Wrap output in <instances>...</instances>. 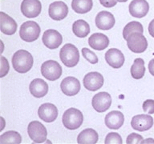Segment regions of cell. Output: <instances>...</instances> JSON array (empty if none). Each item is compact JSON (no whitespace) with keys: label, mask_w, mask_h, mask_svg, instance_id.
<instances>
[{"label":"cell","mask_w":154,"mask_h":144,"mask_svg":"<svg viewBox=\"0 0 154 144\" xmlns=\"http://www.w3.org/2000/svg\"><path fill=\"white\" fill-rule=\"evenodd\" d=\"M11 62L14 70L20 74H24L31 69L34 60L32 55L27 50H19L13 55Z\"/></svg>","instance_id":"cell-1"},{"label":"cell","mask_w":154,"mask_h":144,"mask_svg":"<svg viewBox=\"0 0 154 144\" xmlns=\"http://www.w3.org/2000/svg\"><path fill=\"white\" fill-rule=\"evenodd\" d=\"M62 121L67 129L74 130L81 127L84 122V115L78 109L69 108L63 113Z\"/></svg>","instance_id":"cell-2"},{"label":"cell","mask_w":154,"mask_h":144,"mask_svg":"<svg viewBox=\"0 0 154 144\" xmlns=\"http://www.w3.org/2000/svg\"><path fill=\"white\" fill-rule=\"evenodd\" d=\"M60 58L67 67H74L79 61V53L76 46L71 43L65 44L60 50Z\"/></svg>","instance_id":"cell-3"},{"label":"cell","mask_w":154,"mask_h":144,"mask_svg":"<svg viewBox=\"0 0 154 144\" xmlns=\"http://www.w3.org/2000/svg\"><path fill=\"white\" fill-rule=\"evenodd\" d=\"M40 31L41 29L37 22L34 21H26L20 26L19 36L26 43H32L38 39Z\"/></svg>","instance_id":"cell-4"},{"label":"cell","mask_w":154,"mask_h":144,"mask_svg":"<svg viewBox=\"0 0 154 144\" xmlns=\"http://www.w3.org/2000/svg\"><path fill=\"white\" fill-rule=\"evenodd\" d=\"M41 74L46 79L55 81L62 75V67L56 61L48 60L41 66Z\"/></svg>","instance_id":"cell-5"},{"label":"cell","mask_w":154,"mask_h":144,"mask_svg":"<svg viewBox=\"0 0 154 144\" xmlns=\"http://www.w3.org/2000/svg\"><path fill=\"white\" fill-rule=\"evenodd\" d=\"M127 46L131 51L137 54L143 53L148 48V41L142 33L134 32L127 38Z\"/></svg>","instance_id":"cell-6"},{"label":"cell","mask_w":154,"mask_h":144,"mask_svg":"<svg viewBox=\"0 0 154 144\" xmlns=\"http://www.w3.org/2000/svg\"><path fill=\"white\" fill-rule=\"evenodd\" d=\"M27 133L31 140L36 143H42L45 142L48 136L46 127L38 121H32L29 123Z\"/></svg>","instance_id":"cell-7"},{"label":"cell","mask_w":154,"mask_h":144,"mask_svg":"<svg viewBox=\"0 0 154 144\" xmlns=\"http://www.w3.org/2000/svg\"><path fill=\"white\" fill-rule=\"evenodd\" d=\"M112 104V97L109 93L100 92L94 95L91 100V105L96 112L103 113L108 110Z\"/></svg>","instance_id":"cell-8"},{"label":"cell","mask_w":154,"mask_h":144,"mask_svg":"<svg viewBox=\"0 0 154 144\" xmlns=\"http://www.w3.org/2000/svg\"><path fill=\"white\" fill-rule=\"evenodd\" d=\"M42 5L39 0H23L21 3V12L26 18H35L41 13Z\"/></svg>","instance_id":"cell-9"},{"label":"cell","mask_w":154,"mask_h":144,"mask_svg":"<svg viewBox=\"0 0 154 144\" xmlns=\"http://www.w3.org/2000/svg\"><path fill=\"white\" fill-rule=\"evenodd\" d=\"M83 83L87 90L96 91L103 86V77L98 72H90L84 76Z\"/></svg>","instance_id":"cell-10"},{"label":"cell","mask_w":154,"mask_h":144,"mask_svg":"<svg viewBox=\"0 0 154 144\" xmlns=\"http://www.w3.org/2000/svg\"><path fill=\"white\" fill-rule=\"evenodd\" d=\"M49 16L55 21H60L65 19L68 14V7L62 1H57L51 3L48 9Z\"/></svg>","instance_id":"cell-11"},{"label":"cell","mask_w":154,"mask_h":144,"mask_svg":"<svg viewBox=\"0 0 154 144\" xmlns=\"http://www.w3.org/2000/svg\"><path fill=\"white\" fill-rule=\"evenodd\" d=\"M43 44L49 49H56L61 45L63 42V37L60 32L55 30H47L44 31L42 38Z\"/></svg>","instance_id":"cell-12"},{"label":"cell","mask_w":154,"mask_h":144,"mask_svg":"<svg viewBox=\"0 0 154 144\" xmlns=\"http://www.w3.org/2000/svg\"><path fill=\"white\" fill-rule=\"evenodd\" d=\"M38 115L44 122H54L58 117V109L52 103H43L38 107Z\"/></svg>","instance_id":"cell-13"},{"label":"cell","mask_w":154,"mask_h":144,"mask_svg":"<svg viewBox=\"0 0 154 144\" xmlns=\"http://www.w3.org/2000/svg\"><path fill=\"white\" fill-rule=\"evenodd\" d=\"M132 127L137 131H146L152 127L153 118L149 115H135L131 121Z\"/></svg>","instance_id":"cell-14"},{"label":"cell","mask_w":154,"mask_h":144,"mask_svg":"<svg viewBox=\"0 0 154 144\" xmlns=\"http://www.w3.org/2000/svg\"><path fill=\"white\" fill-rule=\"evenodd\" d=\"M115 18L113 14L105 10L99 12L96 16V27L100 30H103V31L110 30L115 25Z\"/></svg>","instance_id":"cell-15"},{"label":"cell","mask_w":154,"mask_h":144,"mask_svg":"<svg viewBox=\"0 0 154 144\" xmlns=\"http://www.w3.org/2000/svg\"><path fill=\"white\" fill-rule=\"evenodd\" d=\"M60 87L63 93L67 96H74L80 91V82L75 77L65 78L60 84Z\"/></svg>","instance_id":"cell-16"},{"label":"cell","mask_w":154,"mask_h":144,"mask_svg":"<svg viewBox=\"0 0 154 144\" xmlns=\"http://www.w3.org/2000/svg\"><path fill=\"white\" fill-rule=\"evenodd\" d=\"M105 60L110 67L118 69L122 67L125 63V56L118 49L112 48L105 53Z\"/></svg>","instance_id":"cell-17"},{"label":"cell","mask_w":154,"mask_h":144,"mask_svg":"<svg viewBox=\"0 0 154 144\" xmlns=\"http://www.w3.org/2000/svg\"><path fill=\"white\" fill-rule=\"evenodd\" d=\"M149 10V5L146 0H132L129 4V13L135 18L146 16Z\"/></svg>","instance_id":"cell-18"},{"label":"cell","mask_w":154,"mask_h":144,"mask_svg":"<svg viewBox=\"0 0 154 144\" xmlns=\"http://www.w3.org/2000/svg\"><path fill=\"white\" fill-rule=\"evenodd\" d=\"M104 122L107 127L111 130H118L122 127L125 122V116L120 111L112 110L105 116Z\"/></svg>","instance_id":"cell-19"},{"label":"cell","mask_w":154,"mask_h":144,"mask_svg":"<svg viewBox=\"0 0 154 144\" xmlns=\"http://www.w3.org/2000/svg\"><path fill=\"white\" fill-rule=\"evenodd\" d=\"M30 92L34 97L40 98H43L48 94V85L44 80L41 79H35L30 83Z\"/></svg>","instance_id":"cell-20"},{"label":"cell","mask_w":154,"mask_h":144,"mask_svg":"<svg viewBox=\"0 0 154 144\" xmlns=\"http://www.w3.org/2000/svg\"><path fill=\"white\" fill-rule=\"evenodd\" d=\"M1 20V31L7 35H12L17 31V23L11 16L4 12L0 13Z\"/></svg>","instance_id":"cell-21"},{"label":"cell","mask_w":154,"mask_h":144,"mask_svg":"<svg viewBox=\"0 0 154 144\" xmlns=\"http://www.w3.org/2000/svg\"><path fill=\"white\" fill-rule=\"evenodd\" d=\"M88 44L94 50H103L109 45V39L103 34L95 33L89 37Z\"/></svg>","instance_id":"cell-22"},{"label":"cell","mask_w":154,"mask_h":144,"mask_svg":"<svg viewBox=\"0 0 154 144\" xmlns=\"http://www.w3.org/2000/svg\"><path fill=\"white\" fill-rule=\"evenodd\" d=\"M99 135L95 130L91 128L82 130L77 137V142L79 144H95L98 142Z\"/></svg>","instance_id":"cell-23"},{"label":"cell","mask_w":154,"mask_h":144,"mask_svg":"<svg viewBox=\"0 0 154 144\" xmlns=\"http://www.w3.org/2000/svg\"><path fill=\"white\" fill-rule=\"evenodd\" d=\"M92 0H72V8L77 14H86L92 9Z\"/></svg>","instance_id":"cell-24"},{"label":"cell","mask_w":154,"mask_h":144,"mask_svg":"<svg viewBox=\"0 0 154 144\" xmlns=\"http://www.w3.org/2000/svg\"><path fill=\"white\" fill-rule=\"evenodd\" d=\"M72 31L79 38H84L90 33V26L86 21L79 19L72 25Z\"/></svg>","instance_id":"cell-25"},{"label":"cell","mask_w":154,"mask_h":144,"mask_svg":"<svg viewBox=\"0 0 154 144\" xmlns=\"http://www.w3.org/2000/svg\"><path fill=\"white\" fill-rule=\"evenodd\" d=\"M132 77L135 79H142L145 73L144 61L140 58H136L130 70Z\"/></svg>","instance_id":"cell-26"},{"label":"cell","mask_w":154,"mask_h":144,"mask_svg":"<svg viewBox=\"0 0 154 144\" xmlns=\"http://www.w3.org/2000/svg\"><path fill=\"white\" fill-rule=\"evenodd\" d=\"M22 142V137L19 133L14 130H9L0 135V144L16 143Z\"/></svg>","instance_id":"cell-27"},{"label":"cell","mask_w":154,"mask_h":144,"mask_svg":"<svg viewBox=\"0 0 154 144\" xmlns=\"http://www.w3.org/2000/svg\"><path fill=\"white\" fill-rule=\"evenodd\" d=\"M134 32H139L142 34L144 32L143 26L139 22L132 21L131 22H128L123 30V37L125 39H127L128 37Z\"/></svg>","instance_id":"cell-28"},{"label":"cell","mask_w":154,"mask_h":144,"mask_svg":"<svg viewBox=\"0 0 154 144\" xmlns=\"http://www.w3.org/2000/svg\"><path fill=\"white\" fill-rule=\"evenodd\" d=\"M82 55L86 60H88L91 64H96L98 62V58L96 55L91 50H90L88 48H83L82 49Z\"/></svg>","instance_id":"cell-29"},{"label":"cell","mask_w":154,"mask_h":144,"mask_svg":"<svg viewBox=\"0 0 154 144\" xmlns=\"http://www.w3.org/2000/svg\"><path fill=\"white\" fill-rule=\"evenodd\" d=\"M122 142L123 140L121 139V137L116 132H111V133L107 134V136L105 138V141H104L105 144H122Z\"/></svg>","instance_id":"cell-30"},{"label":"cell","mask_w":154,"mask_h":144,"mask_svg":"<svg viewBox=\"0 0 154 144\" xmlns=\"http://www.w3.org/2000/svg\"><path fill=\"white\" fill-rule=\"evenodd\" d=\"M143 141V137L137 133H132L127 137L126 142L128 144H138L142 143Z\"/></svg>","instance_id":"cell-31"},{"label":"cell","mask_w":154,"mask_h":144,"mask_svg":"<svg viewBox=\"0 0 154 144\" xmlns=\"http://www.w3.org/2000/svg\"><path fill=\"white\" fill-rule=\"evenodd\" d=\"M143 110L148 114H154V100L148 99L143 103Z\"/></svg>","instance_id":"cell-32"},{"label":"cell","mask_w":154,"mask_h":144,"mask_svg":"<svg viewBox=\"0 0 154 144\" xmlns=\"http://www.w3.org/2000/svg\"><path fill=\"white\" fill-rule=\"evenodd\" d=\"M1 74L0 77L2 78L5 75H7L8 71H9V63L7 62V59L5 57L2 56L1 57Z\"/></svg>","instance_id":"cell-33"},{"label":"cell","mask_w":154,"mask_h":144,"mask_svg":"<svg viewBox=\"0 0 154 144\" xmlns=\"http://www.w3.org/2000/svg\"><path fill=\"white\" fill-rule=\"evenodd\" d=\"M101 5L107 8L115 7L117 3V0H100Z\"/></svg>","instance_id":"cell-34"},{"label":"cell","mask_w":154,"mask_h":144,"mask_svg":"<svg viewBox=\"0 0 154 144\" xmlns=\"http://www.w3.org/2000/svg\"><path fill=\"white\" fill-rule=\"evenodd\" d=\"M149 32L150 35L154 38V19H152L149 25Z\"/></svg>","instance_id":"cell-35"},{"label":"cell","mask_w":154,"mask_h":144,"mask_svg":"<svg viewBox=\"0 0 154 144\" xmlns=\"http://www.w3.org/2000/svg\"><path fill=\"white\" fill-rule=\"evenodd\" d=\"M149 72H150V74H151L152 76H154V58H152V59L149 62Z\"/></svg>","instance_id":"cell-36"},{"label":"cell","mask_w":154,"mask_h":144,"mask_svg":"<svg viewBox=\"0 0 154 144\" xmlns=\"http://www.w3.org/2000/svg\"><path fill=\"white\" fill-rule=\"evenodd\" d=\"M154 143V139H145V140H143L142 141V143Z\"/></svg>","instance_id":"cell-37"},{"label":"cell","mask_w":154,"mask_h":144,"mask_svg":"<svg viewBox=\"0 0 154 144\" xmlns=\"http://www.w3.org/2000/svg\"><path fill=\"white\" fill-rule=\"evenodd\" d=\"M128 0H117V2H127Z\"/></svg>","instance_id":"cell-38"}]
</instances>
